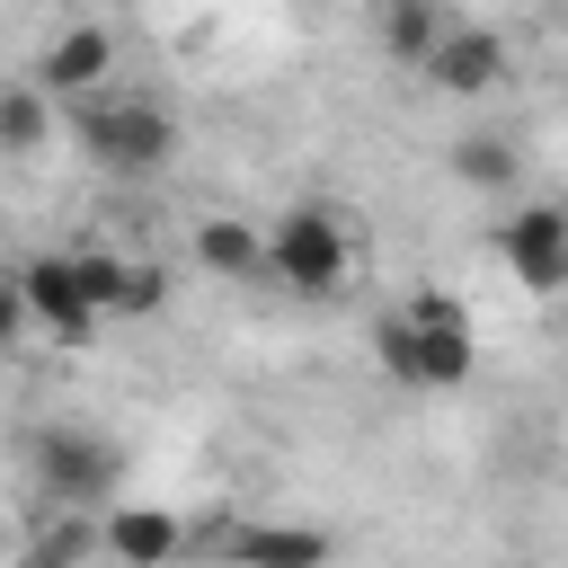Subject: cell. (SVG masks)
<instances>
[{
  "label": "cell",
  "mask_w": 568,
  "mask_h": 568,
  "mask_svg": "<svg viewBox=\"0 0 568 568\" xmlns=\"http://www.w3.org/2000/svg\"><path fill=\"white\" fill-rule=\"evenodd\" d=\"M373 355L399 390H462L479 364V337H470V311L453 293H408L399 311H382Z\"/></svg>",
  "instance_id": "obj_1"
},
{
  "label": "cell",
  "mask_w": 568,
  "mask_h": 568,
  "mask_svg": "<svg viewBox=\"0 0 568 568\" xmlns=\"http://www.w3.org/2000/svg\"><path fill=\"white\" fill-rule=\"evenodd\" d=\"M266 275H275L284 293H302V302L337 293V284L355 275V231L337 222V204H293V213L266 231Z\"/></svg>",
  "instance_id": "obj_2"
},
{
  "label": "cell",
  "mask_w": 568,
  "mask_h": 568,
  "mask_svg": "<svg viewBox=\"0 0 568 568\" xmlns=\"http://www.w3.org/2000/svg\"><path fill=\"white\" fill-rule=\"evenodd\" d=\"M80 151L106 169V178H160L178 160V115L151 106V98H106V106H80Z\"/></svg>",
  "instance_id": "obj_3"
},
{
  "label": "cell",
  "mask_w": 568,
  "mask_h": 568,
  "mask_svg": "<svg viewBox=\"0 0 568 568\" xmlns=\"http://www.w3.org/2000/svg\"><path fill=\"white\" fill-rule=\"evenodd\" d=\"M27 470H36V497H53V506L89 515V506H106V497H115V479H124V453H115L98 426H36V444H27Z\"/></svg>",
  "instance_id": "obj_4"
},
{
  "label": "cell",
  "mask_w": 568,
  "mask_h": 568,
  "mask_svg": "<svg viewBox=\"0 0 568 568\" xmlns=\"http://www.w3.org/2000/svg\"><path fill=\"white\" fill-rule=\"evenodd\" d=\"M497 257L524 293H568V204H515L497 222Z\"/></svg>",
  "instance_id": "obj_5"
},
{
  "label": "cell",
  "mask_w": 568,
  "mask_h": 568,
  "mask_svg": "<svg viewBox=\"0 0 568 568\" xmlns=\"http://www.w3.org/2000/svg\"><path fill=\"white\" fill-rule=\"evenodd\" d=\"M417 71H426L444 98H479V89L506 80V36H497V27H444Z\"/></svg>",
  "instance_id": "obj_6"
},
{
  "label": "cell",
  "mask_w": 568,
  "mask_h": 568,
  "mask_svg": "<svg viewBox=\"0 0 568 568\" xmlns=\"http://www.w3.org/2000/svg\"><path fill=\"white\" fill-rule=\"evenodd\" d=\"M18 284H27V320H36L44 337H62V346H89V337H98V311H89V293L71 284V257H36V266H18Z\"/></svg>",
  "instance_id": "obj_7"
},
{
  "label": "cell",
  "mask_w": 568,
  "mask_h": 568,
  "mask_svg": "<svg viewBox=\"0 0 568 568\" xmlns=\"http://www.w3.org/2000/svg\"><path fill=\"white\" fill-rule=\"evenodd\" d=\"M98 550H106L115 568H169V559L186 550V524H178L169 506H106Z\"/></svg>",
  "instance_id": "obj_8"
},
{
  "label": "cell",
  "mask_w": 568,
  "mask_h": 568,
  "mask_svg": "<svg viewBox=\"0 0 568 568\" xmlns=\"http://www.w3.org/2000/svg\"><path fill=\"white\" fill-rule=\"evenodd\" d=\"M106 62H115V36H106V27H62V36L44 44V62H36V89H44V98H80V89L106 80Z\"/></svg>",
  "instance_id": "obj_9"
},
{
  "label": "cell",
  "mask_w": 568,
  "mask_h": 568,
  "mask_svg": "<svg viewBox=\"0 0 568 568\" xmlns=\"http://www.w3.org/2000/svg\"><path fill=\"white\" fill-rule=\"evenodd\" d=\"M337 541L320 524H240L231 532V568H328Z\"/></svg>",
  "instance_id": "obj_10"
},
{
  "label": "cell",
  "mask_w": 568,
  "mask_h": 568,
  "mask_svg": "<svg viewBox=\"0 0 568 568\" xmlns=\"http://www.w3.org/2000/svg\"><path fill=\"white\" fill-rule=\"evenodd\" d=\"M195 266H204V275L248 284V275H266V231H248L240 213H213V222L195 231Z\"/></svg>",
  "instance_id": "obj_11"
},
{
  "label": "cell",
  "mask_w": 568,
  "mask_h": 568,
  "mask_svg": "<svg viewBox=\"0 0 568 568\" xmlns=\"http://www.w3.org/2000/svg\"><path fill=\"white\" fill-rule=\"evenodd\" d=\"M515 169H524V160H515V142H506V133H462V142H453V178H462V186H479V195H506V186H515Z\"/></svg>",
  "instance_id": "obj_12"
},
{
  "label": "cell",
  "mask_w": 568,
  "mask_h": 568,
  "mask_svg": "<svg viewBox=\"0 0 568 568\" xmlns=\"http://www.w3.org/2000/svg\"><path fill=\"white\" fill-rule=\"evenodd\" d=\"M444 27H453V18H444L435 0H382V44H390V62H426Z\"/></svg>",
  "instance_id": "obj_13"
},
{
  "label": "cell",
  "mask_w": 568,
  "mask_h": 568,
  "mask_svg": "<svg viewBox=\"0 0 568 568\" xmlns=\"http://www.w3.org/2000/svg\"><path fill=\"white\" fill-rule=\"evenodd\" d=\"M89 550H98V524L71 515V506H53V524L18 550V568H89Z\"/></svg>",
  "instance_id": "obj_14"
},
{
  "label": "cell",
  "mask_w": 568,
  "mask_h": 568,
  "mask_svg": "<svg viewBox=\"0 0 568 568\" xmlns=\"http://www.w3.org/2000/svg\"><path fill=\"white\" fill-rule=\"evenodd\" d=\"M44 133H53V98L36 80L27 89H0V151L27 160V151H44Z\"/></svg>",
  "instance_id": "obj_15"
},
{
  "label": "cell",
  "mask_w": 568,
  "mask_h": 568,
  "mask_svg": "<svg viewBox=\"0 0 568 568\" xmlns=\"http://www.w3.org/2000/svg\"><path fill=\"white\" fill-rule=\"evenodd\" d=\"M71 257V284L89 293V311L98 320H115V293H124V257H106V248H62Z\"/></svg>",
  "instance_id": "obj_16"
},
{
  "label": "cell",
  "mask_w": 568,
  "mask_h": 568,
  "mask_svg": "<svg viewBox=\"0 0 568 568\" xmlns=\"http://www.w3.org/2000/svg\"><path fill=\"white\" fill-rule=\"evenodd\" d=\"M160 302H169V266H151V257L133 266V257H124V293H115V320H151Z\"/></svg>",
  "instance_id": "obj_17"
},
{
  "label": "cell",
  "mask_w": 568,
  "mask_h": 568,
  "mask_svg": "<svg viewBox=\"0 0 568 568\" xmlns=\"http://www.w3.org/2000/svg\"><path fill=\"white\" fill-rule=\"evenodd\" d=\"M18 328H27V284H18V266H0V355L18 346Z\"/></svg>",
  "instance_id": "obj_18"
},
{
  "label": "cell",
  "mask_w": 568,
  "mask_h": 568,
  "mask_svg": "<svg viewBox=\"0 0 568 568\" xmlns=\"http://www.w3.org/2000/svg\"><path fill=\"white\" fill-rule=\"evenodd\" d=\"M62 9H71V0H62Z\"/></svg>",
  "instance_id": "obj_19"
},
{
  "label": "cell",
  "mask_w": 568,
  "mask_h": 568,
  "mask_svg": "<svg viewBox=\"0 0 568 568\" xmlns=\"http://www.w3.org/2000/svg\"><path fill=\"white\" fill-rule=\"evenodd\" d=\"M106 568H115V559H106Z\"/></svg>",
  "instance_id": "obj_20"
}]
</instances>
